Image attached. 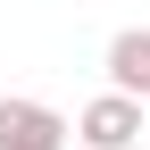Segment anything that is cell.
<instances>
[{"instance_id": "3", "label": "cell", "mask_w": 150, "mask_h": 150, "mask_svg": "<svg viewBox=\"0 0 150 150\" xmlns=\"http://www.w3.org/2000/svg\"><path fill=\"white\" fill-rule=\"evenodd\" d=\"M108 92L150 100V25H125L117 42H108Z\"/></svg>"}, {"instance_id": "1", "label": "cell", "mask_w": 150, "mask_h": 150, "mask_svg": "<svg viewBox=\"0 0 150 150\" xmlns=\"http://www.w3.org/2000/svg\"><path fill=\"white\" fill-rule=\"evenodd\" d=\"M75 142H83V150H134V142H142V100H134V92H100V100H83Z\"/></svg>"}, {"instance_id": "2", "label": "cell", "mask_w": 150, "mask_h": 150, "mask_svg": "<svg viewBox=\"0 0 150 150\" xmlns=\"http://www.w3.org/2000/svg\"><path fill=\"white\" fill-rule=\"evenodd\" d=\"M75 125L42 100H0V150H67Z\"/></svg>"}]
</instances>
